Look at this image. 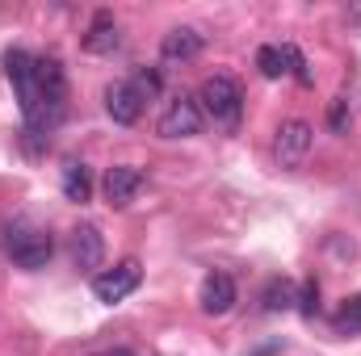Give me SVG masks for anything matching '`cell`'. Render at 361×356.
I'll return each mask as SVG.
<instances>
[{
  "instance_id": "cell-15",
  "label": "cell",
  "mask_w": 361,
  "mask_h": 356,
  "mask_svg": "<svg viewBox=\"0 0 361 356\" xmlns=\"http://www.w3.org/2000/svg\"><path fill=\"white\" fill-rule=\"evenodd\" d=\"M332 327H336V336H361V293L357 298H349V302L336 310Z\"/></svg>"
},
{
  "instance_id": "cell-17",
  "label": "cell",
  "mask_w": 361,
  "mask_h": 356,
  "mask_svg": "<svg viewBox=\"0 0 361 356\" xmlns=\"http://www.w3.org/2000/svg\"><path fill=\"white\" fill-rule=\"evenodd\" d=\"M257 68H261V76H265V80H277V76H286V59H281V46H261V51H257Z\"/></svg>"
},
{
  "instance_id": "cell-5",
  "label": "cell",
  "mask_w": 361,
  "mask_h": 356,
  "mask_svg": "<svg viewBox=\"0 0 361 356\" xmlns=\"http://www.w3.org/2000/svg\"><path fill=\"white\" fill-rule=\"evenodd\" d=\"M197 130H202V105H197V96L177 92V96L164 105V113H160V122H156V134H160V139H193Z\"/></svg>"
},
{
  "instance_id": "cell-3",
  "label": "cell",
  "mask_w": 361,
  "mask_h": 356,
  "mask_svg": "<svg viewBox=\"0 0 361 356\" xmlns=\"http://www.w3.org/2000/svg\"><path fill=\"white\" fill-rule=\"evenodd\" d=\"M197 101H202V109H206L223 130H235L240 117H244V89H240V80H231V76H223V72L202 84Z\"/></svg>"
},
{
  "instance_id": "cell-16",
  "label": "cell",
  "mask_w": 361,
  "mask_h": 356,
  "mask_svg": "<svg viewBox=\"0 0 361 356\" xmlns=\"http://www.w3.org/2000/svg\"><path fill=\"white\" fill-rule=\"evenodd\" d=\"M130 89L139 92L143 101H152L156 92L164 89V80H160V72H156V68H135V76H130Z\"/></svg>"
},
{
  "instance_id": "cell-22",
  "label": "cell",
  "mask_w": 361,
  "mask_h": 356,
  "mask_svg": "<svg viewBox=\"0 0 361 356\" xmlns=\"http://www.w3.org/2000/svg\"><path fill=\"white\" fill-rule=\"evenodd\" d=\"M109 356H135V352H126V348H114V352H109Z\"/></svg>"
},
{
  "instance_id": "cell-8",
  "label": "cell",
  "mask_w": 361,
  "mask_h": 356,
  "mask_svg": "<svg viewBox=\"0 0 361 356\" xmlns=\"http://www.w3.org/2000/svg\"><path fill=\"white\" fill-rule=\"evenodd\" d=\"M105 113L118 122V126H135L139 113H143V96L130 89V80H118L105 89Z\"/></svg>"
},
{
  "instance_id": "cell-2",
  "label": "cell",
  "mask_w": 361,
  "mask_h": 356,
  "mask_svg": "<svg viewBox=\"0 0 361 356\" xmlns=\"http://www.w3.org/2000/svg\"><path fill=\"white\" fill-rule=\"evenodd\" d=\"M4 252H8V260H13L17 268L38 272V268L51 265V256H55V239H51V231H38V227L17 222V227L4 231Z\"/></svg>"
},
{
  "instance_id": "cell-1",
  "label": "cell",
  "mask_w": 361,
  "mask_h": 356,
  "mask_svg": "<svg viewBox=\"0 0 361 356\" xmlns=\"http://www.w3.org/2000/svg\"><path fill=\"white\" fill-rule=\"evenodd\" d=\"M4 76L17 89L21 117L30 134H51L63 113H68V76L55 55L34 59L30 51H8L4 55Z\"/></svg>"
},
{
  "instance_id": "cell-20",
  "label": "cell",
  "mask_w": 361,
  "mask_h": 356,
  "mask_svg": "<svg viewBox=\"0 0 361 356\" xmlns=\"http://www.w3.org/2000/svg\"><path fill=\"white\" fill-rule=\"evenodd\" d=\"M328 122H332V130H336V134H345V130H349V101H345V96H336V101H332Z\"/></svg>"
},
{
  "instance_id": "cell-11",
  "label": "cell",
  "mask_w": 361,
  "mask_h": 356,
  "mask_svg": "<svg viewBox=\"0 0 361 356\" xmlns=\"http://www.w3.org/2000/svg\"><path fill=\"white\" fill-rule=\"evenodd\" d=\"M118 46H122V34H118L114 13H109V8H97L89 34H85V51H89V55H114Z\"/></svg>"
},
{
  "instance_id": "cell-9",
  "label": "cell",
  "mask_w": 361,
  "mask_h": 356,
  "mask_svg": "<svg viewBox=\"0 0 361 356\" xmlns=\"http://www.w3.org/2000/svg\"><path fill=\"white\" fill-rule=\"evenodd\" d=\"M105 260V239H101V231L85 222V227H76L72 231V265L80 268V272H92V268H101Z\"/></svg>"
},
{
  "instance_id": "cell-10",
  "label": "cell",
  "mask_w": 361,
  "mask_h": 356,
  "mask_svg": "<svg viewBox=\"0 0 361 356\" xmlns=\"http://www.w3.org/2000/svg\"><path fill=\"white\" fill-rule=\"evenodd\" d=\"M197 302H202L206 314H227L235 306V281H231V272H206Z\"/></svg>"
},
{
  "instance_id": "cell-7",
  "label": "cell",
  "mask_w": 361,
  "mask_h": 356,
  "mask_svg": "<svg viewBox=\"0 0 361 356\" xmlns=\"http://www.w3.org/2000/svg\"><path fill=\"white\" fill-rule=\"evenodd\" d=\"M143 189V172L139 168H130V164H114L109 172H105V180H101V193H105V201L109 205H130L135 201V193Z\"/></svg>"
},
{
  "instance_id": "cell-4",
  "label": "cell",
  "mask_w": 361,
  "mask_h": 356,
  "mask_svg": "<svg viewBox=\"0 0 361 356\" xmlns=\"http://www.w3.org/2000/svg\"><path fill=\"white\" fill-rule=\"evenodd\" d=\"M311 147H315V130H311V122L290 117V122H281V126H277L273 155H277V164H281V168H302V164H307V155H311Z\"/></svg>"
},
{
  "instance_id": "cell-6",
  "label": "cell",
  "mask_w": 361,
  "mask_h": 356,
  "mask_svg": "<svg viewBox=\"0 0 361 356\" xmlns=\"http://www.w3.org/2000/svg\"><path fill=\"white\" fill-rule=\"evenodd\" d=\"M139 281H143L139 260H118L114 268H105V272H97V276H92V293H97V302L118 306L122 298H130V293L139 289Z\"/></svg>"
},
{
  "instance_id": "cell-14",
  "label": "cell",
  "mask_w": 361,
  "mask_h": 356,
  "mask_svg": "<svg viewBox=\"0 0 361 356\" xmlns=\"http://www.w3.org/2000/svg\"><path fill=\"white\" fill-rule=\"evenodd\" d=\"M298 302V293H294V285L286 281V276H273L269 285H265V293H261V306L269 310V314H277V310H290Z\"/></svg>"
},
{
  "instance_id": "cell-19",
  "label": "cell",
  "mask_w": 361,
  "mask_h": 356,
  "mask_svg": "<svg viewBox=\"0 0 361 356\" xmlns=\"http://www.w3.org/2000/svg\"><path fill=\"white\" fill-rule=\"evenodd\" d=\"M298 310H302L307 319H315V310H319V281H315V276L302 281V289H298Z\"/></svg>"
},
{
  "instance_id": "cell-18",
  "label": "cell",
  "mask_w": 361,
  "mask_h": 356,
  "mask_svg": "<svg viewBox=\"0 0 361 356\" xmlns=\"http://www.w3.org/2000/svg\"><path fill=\"white\" fill-rule=\"evenodd\" d=\"M281 59H286V72H294V80L298 84H311L315 76H311V68H307V59H302V51L294 46V42H286L281 46Z\"/></svg>"
},
{
  "instance_id": "cell-21",
  "label": "cell",
  "mask_w": 361,
  "mask_h": 356,
  "mask_svg": "<svg viewBox=\"0 0 361 356\" xmlns=\"http://www.w3.org/2000/svg\"><path fill=\"white\" fill-rule=\"evenodd\" d=\"M349 21L361 30V4H349Z\"/></svg>"
},
{
  "instance_id": "cell-12",
  "label": "cell",
  "mask_w": 361,
  "mask_h": 356,
  "mask_svg": "<svg viewBox=\"0 0 361 356\" xmlns=\"http://www.w3.org/2000/svg\"><path fill=\"white\" fill-rule=\"evenodd\" d=\"M197 55H202V34H197L193 25L169 30L164 42H160V59H164V63H189V59H197Z\"/></svg>"
},
{
  "instance_id": "cell-13",
  "label": "cell",
  "mask_w": 361,
  "mask_h": 356,
  "mask_svg": "<svg viewBox=\"0 0 361 356\" xmlns=\"http://www.w3.org/2000/svg\"><path fill=\"white\" fill-rule=\"evenodd\" d=\"M63 197L76 201V205H85L92 197V172L80 160H68V164H63Z\"/></svg>"
},
{
  "instance_id": "cell-23",
  "label": "cell",
  "mask_w": 361,
  "mask_h": 356,
  "mask_svg": "<svg viewBox=\"0 0 361 356\" xmlns=\"http://www.w3.org/2000/svg\"><path fill=\"white\" fill-rule=\"evenodd\" d=\"M261 356H273V352H261Z\"/></svg>"
}]
</instances>
